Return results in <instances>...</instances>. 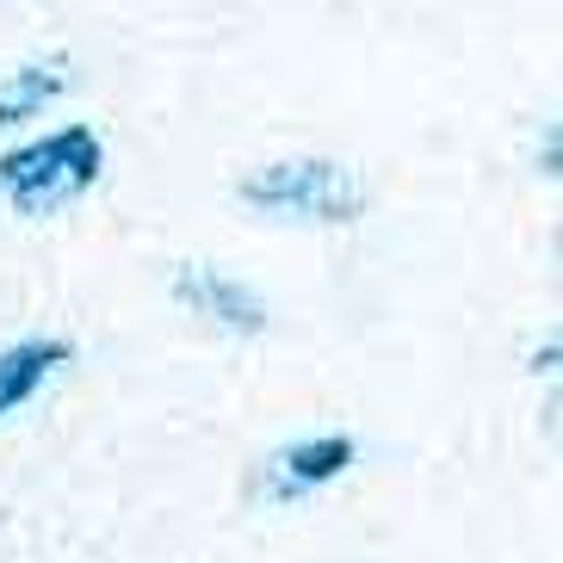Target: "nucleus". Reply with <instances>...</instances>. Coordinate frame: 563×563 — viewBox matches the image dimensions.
<instances>
[{"label":"nucleus","instance_id":"nucleus-1","mask_svg":"<svg viewBox=\"0 0 563 563\" xmlns=\"http://www.w3.org/2000/svg\"><path fill=\"white\" fill-rule=\"evenodd\" d=\"M100 162H106L100 136L87 131V124H63V131L37 136L25 150L0 155V192L13 199V211L51 217L100 180Z\"/></svg>","mask_w":563,"mask_h":563},{"label":"nucleus","instance_id":"nucleus-2","mask_svg":"<svg viewBox=\"0 0 563 563\" xmlns=\"http://www.w3.org/2000/svg\"><path fill=\"white\" fill-rule=\"evenodd\" d=\"M242 205L266 217H298V223H353L365 211V192L353 167L303 155V162H266L242 180Z\"/></svg>","mask_w":563,"mask_h":563},{"label":"nucleus","instance_id":"nucleus-3","mask_svg":"<svg viewBox=\"0 0 563 563\" xmlns=\"http://www.w3.org/2000/svg\"><path fill=\"white\" fill-rule=\"evenodd\" d=\"M353 440L347 433H316V440H298V446H285L266 459V477H261V496L266 501H298L322 483H334L341 471L353 464Z\"/></svg>","mask_w":563,"mask_h":563},{"label":"nucleus","instance_id":"nucleus-4","mask_svg":"<svg viewBox=\"0 0 563 563\" xmlns=\"http://www.w3.org/2000/svg\"><path fill=\"white\" fill-rule=\"evenodd\" d=\"M174 298H180L192 316H211L217 329H235V334H261L266 329V298L254 291V285L217 273V266H180V273H174Z\"/></svg>","mask_w":563,"mask_h":563},{"label":"nucleus","instance_id":"nucleus-5","mask_svg":"<svg viewBox=\"0 0 563 563\" xmlns=\"http://www.w3.org/2000/svg\"><path fill=\"white\" fill-rule=\"evenodd\" d=\"M63 360H68V341H19V347L0 353V415H13L19 402H32Z\"/></svg>","mask_w":563,"mask_h":563},{"label":"nucleus","instance_id":"nucleus-6","mask_svg":"<svg viewBox=\"0 0 563 563\" xmlns=\"http://www.w3.org/2000/svg\"><path fill=\"white\" fill-rule=\"evenodd\" d=\"M63 63H25L13 68L7 81H0V124H25V118H37L44 106L63 93Z\"/></svg>","mask_w":563,"mask_h":563}]
</instances>
